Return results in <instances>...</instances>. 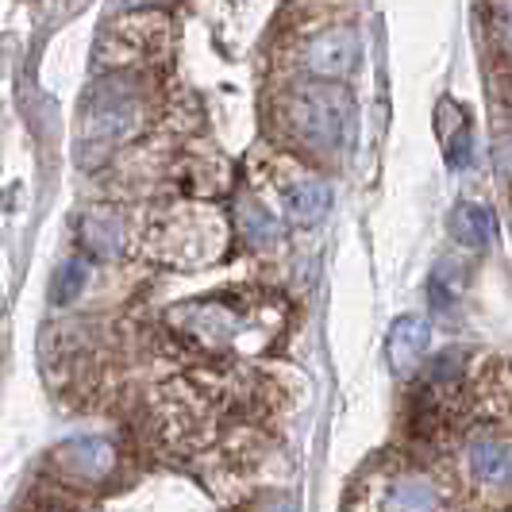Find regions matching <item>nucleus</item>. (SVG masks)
I'll list each match as a JSON object with an SVG mask.
<instances>
[{"label":"nucleus","instance_id":"12","mask_svg":"<svg viewBox=\"0 0 512 512\" xmlns=\"http://www.w3.org/2000/svg\"><path fill=\"white\" fill-rule=\"evenodd\" d=\"M235 228L243 235V243L255 251H270L285 239V220L258 193H243L235 201Z\"/></svg>","mask_w":512,"mask_h":512},{"label":"nucleus","instance_id":"1","mask_svg":"<svg viewBox=\"0 0 512 512\" xmlns=\"http://www.w3.org/2000/svg\"><path fill=\"white\" fill-rule=\"evenodd\" d=\"M274 128L305 154L343 158L359 131V104L343 85L328 81H293L270 104Z\"/></svg>","mask_w":512,"mask_h":512},{"label":"nucleus","instance_id":"17","mask_svg":"<svg viewBox=\"0 0 512 512\" xmlns=\"http://www.w3.org/2000/svg\"><path fill=\"white\" fill-rule=\"evenodd\" d=\"M85 262L81 258H66L58 270H54L51 278V305H70V301H77L81 297V289H85Z\"/></svg>","mask_w":512,"mask_h":512},{"label":"nucleus","instance_id":"10","mask_svg":"<svg viewBox=\"0 0 512 512\" xmlns=\"http://www.w3.org/2000/svg\"><path fill=\"white\" fill-rule=\"evenodd\" d=\"M432 351V324L424 316H401L393 320L389 339H385V359L397 378H412Z\"/></svg>","mask_w":512,"mask_h":512},{"label":"nucleus","instance_id":"5","mask_svg":"<svg viewBox=\"0 0 512 512\" xmlns=\"http://www.w3.org/2000/svg\"><path fill=\"white\" fill-rule=\"evenodd\" d=\"M451 493L439 482L432 470L389 462L370 470L351 493L347 512H447Z\"/></svg>","mask_w":512,"mask_h":512},{"label":"nucleus","instance_id":"6","mask_svg":"<svg viewBox=\"0 0 512 512\" xmlns=\"http://www.w3.org/2000/svg\"><path fill=\"white\" fill-rule=\"evenodd\" d=\"M258 170H266L270 193L282 205L285 224L297 228H312L328 216L332 208V185L320 170H312L308 162L293 158V154H270L266 162H258Z\"/></svg>","mask_w":512,"mask_h":512},{"label":"nucleus","instance_id":"19","mask_svg":"<svg viewBox=\"0 0 512 512\" xmlns=\"http://www.w3.org/2000/svg\"><path fill=\"white\" fill-rule=\"evenodd\" d=\"M258 512H301V509H297V501H293V497L274 493V497H266V501H262V509Z\"/></svg>","mask_w":512,"mask_h":512},{"label":"nucleus","instance_id":"2","mask_svg":"<svg viewBox=\"0 0 512 512\" xmlns=\"http://www.w3.org/2000/svg\"><path fill=\"white\" fill-rule=\"evenodd\" d=\"M170 328L185 335L189 343L205 347V351H235L247 339H255V347L266 343L270 320H278V308H266L262 301H251L247 289H224L201 301H185V305L170 308Z\"/></svg>","mask_w":512,"mask_h":512},{"label":"nucleus","instance_id":"20","mask_svg":"<svg viewBox=\"0 0 512 512\" xmlns=\"http://www.w3.org/2000/svg\"><path fill=\"white\" fill-rule=\"evenodd\" d=\"M493 162H497L501 178H509V181H512V139H505V143L497 147V154H493Z\"/></svg>","mask_w":512,"mask_h":512},{"label":"nucleus","instance_id":"18","mask_svg":"<svg viewBox=\"0 0 512 512\" xmlns=\"http://www.w3.org/2000/svg\"><path fill=\"white\" fill-rule=\"evenodd\" d=\"M489 27H493V39L512 54V4H497V8H486Z\"/></svg>","mask_w":512,"mask_h":512},{"label":"nucleus","instance_id":"13","mask_svg":"<svg viewBox=\"0 0 512 512\" xmlns=\"http://www.w3.org/2000/svg\"><path fill=\"white\" fill-rule=\"evenodd\" d=\"M77 239L89 255L97 258H120L128 247V224L116 208H89L77 224Z\"/></svg>","mask_w":512,"mask_h":512},{"label":"nucleus","instance_id":"16","mask_svg":"<svg viewBox=\"0 0 512 512\" xmlns=\"http://www.w3.org/2000/svg\"><path fill=\"white\" fill-rule=\"evenodd\" d=\"M436 120H439V139H443V151L451 166H466L470 162V124H466V112L455 101L436 104Z\"/></svg>","mask_w":512,"mask_h":512},{"label":"nucleus","instance_id":"4","mask_svg":"<svg viewBox=\"0 0 512 512\" xmlns=\"http://www.w3.org/2000/svg\"><path fill=\"white\" fill-rule=\"evenodd\" d=\"M228 243V224L220 220V212L205 205H178L170 212H158L151 224L139 235V247H147V255L170 266H201L224 255Z\"/></svg>","mask_w":512,"mask_h":512},{"label":"nucleus","instance_id":"3","mask_svg":"<svg viewBox=\"0 0 512 512\" xmlns=\"http://www.w3.org/2000/svg\"><path fill=\"white\" fill-rule=\"evenodd\" d=\"M147 120V93L135 74H112L97 81L81 108V151L108 154L135 139Z\"/></svg>","mask_w":512,"mask_h":512},{"label":"nucleus","instance_id":"11","mask_svg":"<svg viewBox=\"0 0 512 512\" xmlns=\"http://www.w3.org/2000/svg\"><path fill=\"white\" fill-rule=\"evenodd\" d=\"M112 43L120 62L116 66H135L166 47V16L162 12H128L124 24L112 31Z\"/></svg>","mask_w":512,"mask_h":512},{"label":"nucleus","instance_id":"8","mask_svg":"<svg viewBox=\"0 0 512 512\" xmlns=\"http://www.w3.org/2000/svg\"><path fill=\"white\" fill-rule=\"evenodd\" d=\"M297 70L308 81H328L339 85L343 77H351L362 66V35L355 24H320L308 27L297 39Z\"/></svg>","mask_w":512,"mask_h":512},{"label":"nucleus","instance_id":"14","mask_svg":"<svg viewBox=\"0 0 512 512\" xmlns=\"http://www.w3.org/2000/svg\"><path fill=\"white\" fill-rule=\"evenodd\" d=\"M451 239L466 247V251H486L497 239V220L486 205H474V201H462L451 212Z\"/></svg>","mask_w":512,"mask_h":512},{"label":"nucleus","instance_id":"7","mask_svg":"<svg viewBox=\"0 0 512 512\" xmlns=\"http://www.w3.org/2000/svg\"><path fill=\"white\" fill-rule=\"evenodd\" d=\"M459 474L486 505L512 509V436L474 432L459 451Z\"/></svg>","mask_w":512,"mask_h":512},{"label":"nucleus","instance_id":"9","mask_svg":"<svg viewBox=\"0 0 512 512\" xmlns=\"http://www.w3.org/2000/svg\"><path fill=\"white\" fill-rule=\"evenodd\" d=\"M51 459L74 482H101V478L112 474V466H116V447L101 436H77V439H66L62 447H54Z\"/></svg>","mask_w":512,"mask_h":512},{"label":"nucleus","instance_id":"15","mask_svg":"<svg viewBox=\"0 0 512 512\" xmlns=\"http://www.w3.org/2000/svg\"><path fill=\"white\" fill-rule=\"evenodd\" d=\"M178 178L185 193H197V197H212L228 185V162L220 154H185L178 166Z\"/></svg>","mask_w":512,"mask_h":512}]
</instances>
